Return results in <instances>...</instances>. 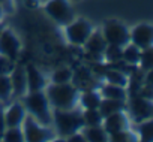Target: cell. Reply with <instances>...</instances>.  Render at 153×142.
Returning a JSON list of instances; mask_svg holds the SVG:
<instances>
[{"label":"cell","mask_w":153,"mask_h":142,"mask_svg":"<svg viewBox=\"0 0 153 142\" xmlns=\"http://www.w3.org/2000/svg\"><path fill=\"white\" fill-rule=\"evenodd\" d=\"M45 12L60 26H66L74 20V11L68 0H48L45 3Z\"/></svg>","instance_id":"cell-6"},{"label":"cell","mask_w":153,"mask_h":142,"mask_svg":"<svg viewBox=\"0 0 153 142\" xmlns=\"http://www.w3.org/2000/svg\"><path fill=\"white\" fill-rule=\"evenodd\" d=\"M108 139L113 142H129V141H135V136L134 133L128 132V129H125V130H119L116 133L108 135Z\"/></svg>","instance_id":"cell-29"},{"label":"cell","mask_w":153,"mask_h":142,"mask_svg":"<svg viewBox=\"0 0 153 142\" xmlns=\"http://www.w3.org/2000/svg\"><path fill=\"white\" fill-rule=\"evenodd\" d=\"M15 67V61L5 57L0 54V74H3V75H9L12 70Z\"/></svg>","instance_id":"cell-30"},{"label":"cell","mask_w":153,"mask_h":142,"mask_svg":"<svg viewBox=\"0 0 153 142\" xmlns=\"http://www.w3.org/2000/svg\"><path fill=\"white\" fill-rule=\"evenodd\" d=\"M11 85L14 96H23L27 93V79H26V70L21 66H15L11 72Z\"/></svg>","instance_id":"cell-15"},{"label":"cell","mask_w":153,"mask_h":142,"mask_svg":"<svg viewBox=\"0 0 153 142\" xmlns=\"http://www.w3.org/2000/svg\"><path fill=\"white\" fill-rule=\"evenodd\" d=\"M129 42L138 46L140 49L150 48L153 43V27L147 23L135 26L129 33Z\"/></svg>","instance_id":"cell-10"},{"label":"cell","mask_w":153,"mask_h":142,"mask_svg":"<svg viewBox=\"0 0 153 142\" xmlns=\"http://www.w3.org/2000/svg\"><path fill=\"white\" fill-rule=\"evenodd\" d=\"M102 35L110 45H117V46H125L129 42V30L128 27L117 21V20H108L105 21L102 27Z\"/></svg>","instance_id":"cell-5"},{"label":"cell","mask_w":153,"mask_h":142,"mask_svg":"<svg viewBox=\"0 0 153 142\" xmlns=\"http://www.w3.org/2000/svg\"><path fill=\"white\" fill-rule=\"evenodd\" d=\"M5 130H6V124H5V118H3V111H0V139L3 138Z\"/></svg>","instance_id":"cell-33"},{"label":"cell","mask_w":153,"mask_h":142,"mask_svg":"<svg viewBox=\"0 0 153 142\" xmlns=\"http://www.w3.org/2000/svg\"><path fill=\"white\" fill-rule=\"evenodd\" d=\"M23 126H24V130H23L24 141H27V142H45L54 136L53 132L48 129V126H42L30 114L26 115Z\"/></svg>","instance_id":"cell-7"},{"label":"cell","mask_w":153,"mask_h":142,"mask_svg":"<svg viewBox=\"0 0 153 142\" xmlns=\"http://www.w3.org/2000/svg\"><path fill=\"white\" fill-rule=\"evenodd\" d=\"M83 136L89 142H105L108 141V135L102 126H84Z\"/></svg>","instance_id":"cell-17"},{"label":"cell","mask_w":153,"mask_h":142,"mask_svg":"<svg viewBox=\"0 0 153 142\" xmlns=\"http://www.w3.org/2000/svg\"><path fill=\"white\" fill-rule=\"evenodd\" d=\"M2 15H3V8L0 6V20H2Z\"/></svg>","instance_id":"cell-35"},{"label":"cell","mask_w":153,"mask_h":142,"mask_svg":"<svg viewBox=\"0 0 153 142\" xmlns=\"http://www.w3.org/2000/svg\"><path fill=\"white\" fill-rule=\"evenodd\" d=\"M140 55H141V49L138 46H135L134 43H126L123 48H122V60L126 63V64H138L140 61Z\"/></svg>","instance_id":"cell-18"},{"label":"cell","mask_w":153,"mask_h":142,"mask_svg":"<svg viewBox=\"0 0 153 142\" xmlns=\"http://www.w3.org/2000/svg\"><path fill=\"white\" fill-rule=\"evenodd\" d=\"M102 96L105 99H116V100H126L128 94H126V90L125 87H120V85H116V84H107L102 87L101 90Z\"/></svg>","instance_id":"cell-19"},{"label":"cell","mask_w":153,"mask_h":142,"mask_svg":"<svg viewBox=\"0 0 153 142\" xmlns=\"http://www.w3.org/2000/svg\"><path fill=\"white\" fill-rule=\"evenodd\" d=\"M47 99L54 109H74L75 102L78 99V90L71 82L68 84H51L47 88Z\"/></svg>","instance_id":"cell-1"},{"label":"cell","mask_w":153,"mask_h":142,"mask_svg":"<svg viewBox=\"0 0 153 142\" xmlns=\"http://www.w3.org/2000/svg\"><path fill=\"white\" fill-rule=\"evenodd\" d=\"M84 46H86L89 54L101 57L104 54L105 46H107V40H105V38L102 35V30H92V33L89 35L87 40L84 42Z\"/></svg>","instance_id":"cell-14"},{"label":"cell","mask_w":153,"mask_h":142,"mask_svg":"<svg viewBox=\"0 0 153 142\" xmlns=\"http://www.w3.org/2000/svg\"><path fill=\"white\" fill-rule=\"evenodd\" d=\"M125 102L123 100H116V99H101V103L98 106V111L101 112L102 118L114 114V112H119V111H123L125 109Z\"/></svg>","instance_id":"cell-16"},{"label":"cell","mask_w":153,"mask_h":142,"mask_svg":"<svg viewBox=\"0 0 153 142\" xmlns=\"http://www.w3.org/2000/svg\"><path fill=\"white\" fill-rule=\"evenodd\" d=\"M83 123L84 126H102V115L98 109H86L83 114Z\"/></svg>","instance_id":"cell-22"},{"label":"cell","mask_w":153,"mask_h":142,"mask_svg":"<svg viewBox=\"0 0 153 142\" xmlns=\"http://www.w3.org/2000/svg\"><path fill=\"white\" fill-rule=\"evenodd\" d=\"M72 78H74L72 70L63 67V69H57L56 70V72L53 74L51 79H53V84H68V82L72 81Z\"/></svg>","instance_id":"cell-24"},{"label":"cell","mask_w":153,"mask_h":142,"mask_svg":"<svg viewBox=\"0 0 153 142\" xmlns=\"http://www.w3.org/2000/svg\"><path fill=\"white\" fill-rule=\"evenodd\" d=\"M24 70H26V79H27V93L44 90L45 79H44V75L39 72V69L30 63L24 67Z\"/></svg>","instance_id":"cell-12"},{"label":"cell","mask_w":153,"mask_h":142,"mask_svg":"<svg viewBox=\"0 0 153 142\" xmlns=\"http://www.w3.org/2000/svg\"><path fill=\"white\" fill-rule=\"evenodd\" d=\"M2 30H3V27H2V26H0V33H2Z\"/></svg>","instance_id":"cell-36"},{"label":"cell","mask_w":153,"mask_h":142,"mask_svg":"<svg viewBox=\"0 0 153 142\" xmlns=\"http://www.w3.org/2000/svg\"><path fill=\"white\" fill-rule=\"evenodd\" d=\"M128 108L131 111L132 118L137 123H141V121H146V120H150L152 118L153 105H152L150 99H146V97H143L140 94L138 96H132Z\"/></svg>","instance_id":"cell-8"},{"label":"cell","mask_w":153,"mask_h":142,"mask_svg":"<svg viewBox=\"0 0 153 142\" xmlns=\"http://www.w3.org/2000/svg\"><path fill=\"white\" fill-rule=\"evenodd\" d=\"M20 48H21V43L18 38L9 29H3L2 33H0V54L15 61L18 58Z\"/></svg>","instance_id":"cell-9"},{"label":"cell","mask_w":153,"mask_h":142,"mask_svg":"<svg viewBox=\"0 0 153 142\" xmlns=\"http://www.w3.org/2000/svg\"><path fill=\"white\" fill-rule=\"evenodd\" d=\"M101 103V96L98 91H93V90H89V91H84L83 96H81V105L84 106V109H98Z\"/></svg>","instance_id":"cell-21"},{"label":"cell","mask_w":153,"mask_h":142,"mask_svg":"<svg viewBox=\"0 0 153 142\" xmlns=\"http://www.w3.org/2000/svg\"><path fill=\"white\" fill-rule=\"evenodd\" d=\"M0 6L3 8V11L14 12V0H0Z\"/></svg>","instance_id":"cell-31"},{"label":"cell","mask_w":153,"mask_h":142,"mask_svg":"<svg viewBox=\"0 0 153 142\" xmlns=\"http://www.w3.org/2000/svg\"><path fill=\"white\" fill-rule=\"evenodd\" d=\"M104 78L107 79L108 84H116V85H120V87H126L128 85V77L119 69H108L105 70L104 74Z\"/></svg>","instance_id":"cell-20"},{"label":"cell","mask_w":153,"mask_h":142,"mask_svg":"<svg viewBox=\"0 0 153 142\" xmlns=\"http://www.w3.org/2000/svg\"><path fill=\"white\" fill-rule=\"evenodd\" d=\"M122 48L123 46H117V45H110L107 43L105 49H104V54L105 58L110 61V63H117L122 60Z\"/></svg>","instance_id":"cell-26"},{"label":"cell","mask_w":153,"mask_h":142,"mask_svg":"<svg viewBox=\"0 0 153 142\" xmlns=\"http://www.w3.org/2000/svg\"><path fill=\"white\" fill-rule=\"evenodd\" d=\"M138 64L141 66L143 70H146V72L153 69V49H152V46L146 48V49H141V55H140Z\"/></svg>","instance_id":"cell-28"},{"label":"cell","mask_w":153,"mask_h":142,"mask_svg":"<svg viewBox=\"0 0 153 142\" xmlns=\"http://www.w3.org/2000/svg\"><path fill=\"white\" fill-rule=\"evenodd\" d=\"M24 108L42 126H50L53 123V115L50 112V102L42 90L27 93V96L24 97Z\"/></svg>","instance_id":"cell-2"},{"label":"cell","mask_w":153,"mask_h":142,"mask_svg":"<svg viewBox=\"0 0 153 142\" xmlns=\"http://www.w3.org/2000/svg\"><path fill=\"white\" fill-rule=\"evenodd\" d=\"M12 96V85L9 75L0 74V100H9Z\"/></svg>","instance_id":"cell-23"},{"label":"cell","mask_w":153,"mask_h":142,"mask_svg":"<svg viewBox=\"0 0 153 142\" xmlns=\"http://www.w3.org/2000/svg\"><path fill=\"white\" fill-rule=\"evenodd\" d=\"M2 139L6 141V142H23L24 141V133L20 129V126L18 127H6Z\"/></svg>","instance_id":"cell-27"},{"label":"cell","mask_w":153,"mask_h":142,"mask_svg":"<svg viewBox=\"0 0 153 142\" xmlns=\"http://www.w3.org/2000/svg\"><path fill=\"white\" fill-rule=\"evenodd\" d=\"M104 123V130L107 132V135H111V133H116L119 130H125L128 129V117L123 114V111H119V112H114L108 117H105L102 120Z\"/></svg>","instance_id":"cell-13"},{"label":"cell","mask_w":153,"mask_h":142,"mask_svg":"<svg viewBox=\"0 0 153 142\" xmlns=\"http://www.w3.org/2000/svg\"><path fill=\"white\" fill-rule=\"evenodd\" d=\"M26 108L24 105H21L20 102L12 103L5 112H3V118H5V124L6 127H18L23 124L24 118H26Z\"/></svg>","instance_id":"cell-11"},{"label":"cell","mask_w":153,"mask_h":142,"mask_svg":"<svg viewBox=\"0 0 153 142\" xmlns=\"http://www.w3.org/2000/svg\"><path fill=\"white\" fill-rule=\"evenodd\" d=\"M53 121L56 124V129L60 136L68 138L69 135L78 132L81 127H84L83 117L81 114L75 112L72 109L63 111V109H56L53 115Z\"/></svg>","instance_id":"cell-3"},{"label":"cell","mask_w":153,"mask_h":142,"mask_svg":"<svg viewBox=\"0 0 153 142\" xmlns=\"http://www.w3.org/2000/svg\"><path fill=\"white\" fill-rule=\"evenodd\" d=\"M93 27L86 18H78V20H72L69 24L65 26V35L66 39L72 45H84L87 40L89 35L92 33Z\"/></svg>","instance_id":"cell-4"},{"label":"cell","mask_w":153,"mask_h":142,"mask_svg":"<svg viewBox=\"0 0 153 142\" xmlns=\"http://www.w3.org/2000/svg\"><path fill=\"white\" fill-rule=\"evenodd\" d=\"M138 133H140V138L146 142H150L153 141V121L152 118L150 120H146V121H141L138 123Z\"/></svg>","instance_id":"cell-25"},{"label":"cell","mask_w":153,"mask_h":142,"mask_svg":"<svg viewBox=\"0 0 153 142\" xmlns=\"http://www.w3.org/2000/svg\"><path fill=\"white\" fill-rule=\"evenodd\" d=\"M72 2H80V0H72Z\"/></svg>","instance_id":"cell-37"},{"label":"cell","mask_w":153,"mask_h":142,"mask_svg":"<svg viewBox=\"0 0 153 142\" xmlns=\"http://www.w3.org/2000/svg\"><path fill=\"white\" fill-rule=\"evenodd\" d=\"M86 139H84V136H83V133H72V135H69L68 136V142H84Z\"/></svg>","instance_id":"cell-32"},{"label":"cell","mask_w":153,"mask_h":142,"mask_svg":"<svg viewBox=\"0 0 153 142\" xmlns=\"http://www.w3.org/2000/svg\"><path fill=\"white\" fill-rule=\"evenodd\" d=\"M23 2H24V5H26L27 8L33 9V8H38V3H39V0H23Z\"/></svg>","instance_id":"cell-34"}]
</instances>
